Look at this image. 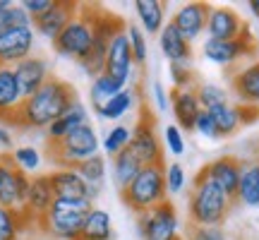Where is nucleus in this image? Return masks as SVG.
I'll return each instance as SVG.
<instances>
[{
  "instance_id": "nucleus-1",
  "label": "nucleus",
  "mask_w": 259,
  "mask_h": 240,
  "mask_svg": "<svg viewBox=\"0 0 259 240\" xmlns=\"http://www.w3.org/2000/svg\"><path fill=\"white\" fill-rule=\"evenodd\" d=\"M77 103L74 89L63 79L51 77L34 96L24 99L15 123L22 128H48Z\"/></svg>"
},
{
  "instance_id": "nucleus-2",
  "label": "nucleus",
  "mask_w": 259,
  "mask_h": 240,
  "mask_svg": "<svg viewBox=\"0 0 259 240\" xmlns=\"http://www.w3.org/2000/svg\"><path fill=\"white\" fill-rule=\"evenodd\" d=\"M231 204L233 197H228L219 185H213L209 178L199 173L190 194V204H187L190 221L192 226H221L231 212Z\"/></svg>"
},
{
  "instance_id": "nucleus-3",
  "label": "nucleus",
  "mask_w": 259,
  "mask_h": 240,
  "mask_svg": "<svg viewBox=\"0 0 259 240\" xmlns=\"http://www.w3.org/2000/svg\"><path fill=\"white\" fill-rule=\"evenodd\" d=\"M166 166H144L139 176L122 190V199L132 212L144 214L166 202Z\"/></svg>"
},
{
  "instance_id": "nucleus-4",
  "label": "nucleus",
  "mask_w": 259,
  "mask_h": 240,
  "mask_svg": "<svg viewBox=\"0 0 259 240\" xmlns=\"http://www.w3.org/2000/svg\"><path fill=\"white\" fill-rule=\"evenodd\" d=\"M94 204L89 199H60L58 197L51 212L41 219V228L58 240H79L87 214Z\"/></svg>"
},
{
  "instance_id": "nucleus-5",
  "label": "nucleus",
  "mask_w": 259,
  "mask_h": 240,
  "mask_svg": "<svg viewBox=\"0 0 259 240\" xmlns=\"http://www.w3.org/2000/svg\"><path fill=\"white\" fill-rule=\"evenodd\" d=\"M99 149H101V139L92 125H82L65 139L53 142V154H56L60 168H77L82 161L96 156Z\"/></svg>"
},
{
  "instance_id": "nucleus-6",
  "label": "nucleus",
  "mask_w": 259,
  "mask_h": 240,
  "mask_svg": "<svg viewBox=\"0 0 259 240\" xmlns=\"http://www.w3.org/2000/svg\"><path fill=\"white\" fill-rule=\"evenodd\" d=\"M92 24H94V44L92 51L87 53L82 63V70L89 77H99L106 72V58H108V46H111V38L120 31L118 27V19L106 15V12H94L92 15Z\"/></svg>"
},
{
  "instance_id": "nucleus-7",
  "label": "nucleus",
  "mask_w": 259,
  "mask_h": 240,
  "mask_svg": "<svg viewBox=\"0 0 259 240\" xmlns=\"http://www.w3.org/2000/svg\"><path fill=\"white\" fill-rule=\"evenodd\" d=\"M92 44H94L92 12L77 15V17L60 31V36L53 41V46H56V51L60 56L79 60V63H82L84 58H87V53L92 51Z\"/></svg>"
},
{
  "instance_id": "nucleus-8",
  "label": "nucleus",
  "mask_w": 259,
  "mask_h": 240,
  "mask_svg": "<svg viewBox=\"0 0 259 240\" xmlns=\"http://www.w3.org/2000/svg\"><path fill=\"white\" fill-rule=\"evenodd\" d=\"M137 228L142 240H178L180 219H178L176 207L166 199L163 204L139 214Z\"/></svg>"
},
{
  "instance_id": "nucleus-9",
  "label": "nucleus",
  "mask_w": 259,
  "mask_h": 240,
  "mask_svg": "<svg viewBox=\"0 0 259 240\" xmlns=\"http://www.w3.org/2000/svg\"><path fill=\"white\" fill-rule=\"evenodd\" d=\"M31 178L15 166L10 154L0 156V207H8L15 212H24Z\"/></svg>"
},
{
  "instance_id": "nucleus-10",
  "label": "nucleus",
  "mask_w": 259,
  "mask_h": 240,
  "mask_svg": "<svg viewBox=\"0 0 259 240\" xmlns=\"http://www.w3.org/2000/svg\"><path fill=\"white\" fill-rule=\"evenodd\" d=\"M130 151L135 154L142 166H158L163 164V147L156 137V130L151 125V120H139L132 128V137H130Z\"/></svg>"
},
{
  "instance_id": "nucleus-11",
  "label": "nucleus",
  "mask_w": 259,
  "mask_h": 240,
  "mask_svg": "<svg viewBox=\"0 0 259 240\" xmlns=\"http://www.w3.org/2000/svg\"><path fill=\"white\" fill-rule=\"evenodd\" d=\"M77 15H79V10H77L74 3L53 0V5H51L44 15L34 17V31L41 34L44 38H48V41H56V38L60 36V31H63Z\"/></svg>"
},
{
  "instance_id": "nucleus-12",
  "label": "nucleus",
  "mask_w": 259,
  "mask_h": 240,
  "mask_svg": "<svg viewBox=\"0 0 259 240\" xmlns=\"http://www.w3.org/2000/svg\"><path fill=\"white\" fill-rule=\"evenodd\" d=\"M247 24L240 19V15L231 8H211L209 22H206V38L213 41H235L247 36Z\"/></svg>"
},
{
  "instance_id": "nucleus-13",
  "label": "nucleus",
  "mask_w": 259,
  "mask_h": 240,
  "mask_svg": "<svg viewBox=\"0 0 259 240\" xmlns=\"http://www.w3.org/2000/svg\"><path fill=\"white\" fill-rule=\"evenodd\" d=\"M213 125L219 130V137H231L242 125H247L259 115L257 106H242V103H223L209 111Z\"/></svg>"
},
{
  "instance_id": "nucleus-14",
  "label": "nucleus",
  "mask_w": 259,
  "mask_h": 240,
  "mask_svg": "<svg viewBox=\"0 0 259 240\" xmlns=\"http://www.w3.org/2000/svg\"><path fill=\"white\" fill-rule=\"evenodd\" d=\"M132 51H130V41L125 29H120L115 36L111 38V46H108V58H106V74L113 77L115 82H120L122 87H127L130 77H132Z\"/></svg>"
},
{
  "instance_id": "nucleus-15",
  "label": "nucleus",
  "mask_w": 259,
  "mask_h": 240,
  "mask_svg": "<svg viewBox=\"0 0 259 240\" xmlns=\"http://www.w3.org/2000/svg\"><path fill=\"white\" fill-rule=\"evenodd\" d=\"M254 51V44L250 41V34L242 38H235V41H213V38H206L202 46V56L213 65H221V67H228V65L238 63L240 58L250 56Z\"/></svg>"
},
{
  "instance_id": "nucleus-16",
  "label": "nucleus",
  "mask_w": 259,
  "mask_h": 240,
  "mask_svg": "<svg viewBox=\"0 0 259 240\" xmlns=\"http://www.w3.org/2000/svg\"><path fill=\"white\" fill-rule=\"evenodd\" d=\"M34 29H10L0 36V67H15L34 51Z\"/></svg>"
},
{
  "instance_id": "nucleus-17",
  "label": "nucleus",
  "mask_w": 259,
  "mask_h": 240,
  "mask_svg": "<svg viewBox=\"0 0 259 240\" xmlns=\"http://www.w3.org/2000/svg\"><path fill=\"white\" fill-rule=\"evenodd\" d=\"M209 12H211V5H206V3H185V5H180L176 10V15H173L170 22L192 44L194 38H199L206 31Z\"/></svg>"
},
{
  "instance_id": "nucleus-18",
  "label": "nucleus",
  "mask_w": 259,
  "mask_h": 240,
  "mask_svg": "<svg viewBox=\"0 0 259 240\" xmlns=\"http://www.w3.org/2000/svg\"><path fill=\"white\" fill-rule=\"evenodd\" d=\"M240 161L233 156H221V158H213L211 164L199 171L204 178H209L213 185H219L223 192L235 199L238 194V185H240Z\"/></svg>"
},
{
  "instance_id": "nucleus-19",
  "label": "nucleus",
  "mask_w": 259,
  "mask_h": 240,
  "mask_svg": "<svg viewBox=\"0 0 259 240\" xmlns=\"http://www.w3.org/2000/svg\"><path fill=\"white\" fill-rule=\"evenodd\" d=\"M12 70H15V77H17V84H19V89H22V96H24V99L34 96V94L51 79V77H48V63L38 56H29L27 60H22V63L15 65Z\"/></svg>"
},
{
  "instance_id": "nucleus-20",
  "label": "nucleus",
  "mask_w": 259,
  "mask_h": 240,
  "mask_svg": "<svg viewBox=\"0 0 259 240\" xmlns=\"http://www.w3.org/2000/svg\"><path fill=\"white\" fill-rule=\"evenodd\" d=\"M56 190L51 183V176H34L29 180V192H27V204H24V212L22 214H31L34 219H44L51 207L56 202Z\"/></svg>"
},
{
  "instance_id": "nucleus-21",
  "label": "nucleus",
  "mask_w": 259,
  "mask_h": 240,
  "mask_svg": "<svg viewBox=\"0 0 259 240\" xmlns=\"http://www.w3.org/2000/svg\"><path fill=\"white\" fill-rule=\"evenodd\" d=\"M170 111L176 115V125L180 130H194V123H197V118H199V113L204 108L199 99H197V92L190 87V89H173Z\"/></svg>"
},
{
  "instance_id": "nucleus-22",
  "label": "nucleus",
  "mask_w": 259,
  "mask_h": 240,
  "mask_svg": "<svg viewBox=\"0 0 259 240\" xmlns=\"http://www.w3.org/2000/svg\"><path fill=\"white\" fill-rule=\"evenodd\" d=\"M158 46H161V53L170 65H187L190 58H192V46L180 31L176 29L173 22H168L166 27L161 29L158 34Z\"/></svg>"
},
{
  "instance_id": "nucleus-23",
  "label": "nucleus",
  "mask_w": 259,
  "mask_h": 240,
  "mask_svg": "<svg viewBox=\"0 0 259 240\" xmlns=\"http://www.w3.org/2000/svg\"><path fill=\"white\" fill-rule=\"evenodd\" d=\"M24 103L12 67H0V120H15Z\"/></svg>"
},
{
  "instance_id": "nucleus-24",
  "label": "nucleus",
  "mask_w": 259,
  "mask_h": 240,
  "mask_svg": "<svg viewBox=\"0 0 259 240\" xmlns=\"http://www.w3.org/2000/svg\"><path fill=\"white\" fill-rule=\"evenodd\" d=\"M51 183L60 199H89V185L77 173V168H58L51 173ZM92 202V199H89Z\"/></svg>"
},
{
  "instance_id": "nucleus-25",
  "label": "nucleus",
  "mask_w": 259,
  "mask_h": 240,
  "mask_svg": "<svg viewBox=\"0 0 259 240\" xmlns=\"http://www.w3.org/2000/svg\"><path fill=\"white\" fill-rule=\"evenodd\" d=\"M233 92L240 99L242 106L259 108V60L245 65L233 74Z\"/></svg>"
},
{
  "instance_id": "nucleus-26",
  "label": "nucleus",
  "mask_w": 259,
  "mask_h": 240,
  "mask_svg": "<svg viewBox=\"0 0 259 240\" xmlns=\"http://www.w3.org/2000/svg\"><path fill=\"white\" fill-rule=\"evenodd\" d=\"M82 125H89V111H87L84 103L77 101L72 108H70L67 113H63L53 125H48L46 132L53 142H60V139H65L67 135H72L74 130H79Z\"/></svg>"
},
{
  "instance_id": "nucleus-27",
  "label": "nucleus",
  "mask_w": 259,
  "mask_h": 240,
  "mask_svg": "<svg viewBox=\"0 0 259 240\" xmlns=\"http://www.w3.org/2000/svg\"><path fill=\"white\" fill-rule=\"evenodd\" d=\"M135 12H137L139 27L144 34H161L166 27V10L161 0H135Z\"/></svg>"
},
{
  "instance_id": "nucleus-28",
  "label": "nucleus",
  "mask_w": 259,
  "mask_h": 240,
  "mask_svg": "<svg viewBox=\"0 0 259 240\" xmlns=\"http://www.w3.org/2000/svg\"><path fill=\"white\" fill-rule=\"evenodd\" d=\"M235 199L245 207H259V158L240 166V185Z\"/></svg>"
},
{
  "instance_id": "nucleus-29",
  "label": "nucleus",
  "mask_w": 259,
  "mask_h": 240,
  "mask_svg": "<svg viewBox=\"0 0 259 240\" xmlns=\"http://www.w3.org/2000/svg\"><path fill=\"white\" fill-rule=\"evenodd\" d=\"M113 238V221L111 214L101 207H92V212L87 214L82 226L79 240H111Z\"/></svg>"
},
{
  "instance_id": "nucleus-30",
  "label": "nucleus",
  "mask_w": 259,
  "mask_h": 240,
  "mask_svg": "<svg viewBox=\"0 0 259 240\" xmlns=\"http://www.w3.org/2000/svg\"><path fill=\"white\" fill-rule=\"evenodd\" d=\"M135 101H137V94L135 89H122L120 94H115L111 101H106L103 106L94 108L96 115L101 120H120L122 115H127L132 108H135Z\"/></svg>"
},
{
  "instance_id": "nucleus-31",
  "label": "nucleus",
  "mask_w": 259,
  "mask_h": 240,
  "mask_svg": "<svg viewBox=\"0 0 259 240\" xmlns=\"http://www.w3.org/2000/svg\"><path fill=\"white\" fill-rule=\"evenodd\" d=\"M142 168L144 166L135 158V154H132L130 149L120 151L118 156H113V180H115V185L120 187V192L139 176V171H142Z\"/></svg>"
},
{
  "instance_id": "nucleus-32",
  "label": "nucleus",
  "mask_w": 259,
  "mask_h": 240,
  "mask_svg": "<svg viewBox=\"0 0 259 240\" xmlns=\"http://www.w3.org/2000/svg\"><path fill=\"white\" fill-rule=\"evenodd\" d=\"M122 89H127V87H122L120 82H115L113 77L103 72L99 77H94L92 79V87H89V96H92V106L94 108H99L103 106L106 101H111L115 94H120Z\"/></svg>"
},
{
  "instance_id": "nucleus-33",
  "label": "nucleus",
  "mask_w": 259,
  "mask_h": 240,
  "mask_svg": "<svg viewBox=\"0 0 259 240\" xmlns=\"http://www.w3.org/2000/svg\"><path fill=\"white\" fill-rule=\"evenodd\" d=\"M194 92H197V99H199V103H202L204 111H211V108H216V106L231 103L228 89H226V87H221V84L204 82V84H199Z\"/></svg>"
},
{
  "instance_id": "nucleus-34",
  "label": "nucleus",
  "mask_w": 259,
  "mask_h": 240,
  "mask_svg": "<svg viewBox=\"0 0 259 240\" xmlns=\"http://www.w3.org/2000/svg\"><path fill=\"white\" fill-rule=\"evenodd\" d=\"M106 156H101V154H96V156L87 158V161H82L79 166H77V173L84 178V183L92 185V187H99L101 190L103 180H106Z\"/></svg>"
},
{
  "instance_id": "nucleus-35",
  "label": "nucleus",
  "mask_w": 259,
  "mask_h": 240,
  "mask_svg": "<svg viewBox=\"0 0 259 240\" xmlns=\"http://www.w3.org/2000/svg\"><path fill=\"white\" fill-rule=\"evenodd\" d=\"M130 137H132V130H127L125 125H115V128H111L106 132L101 147H103V151L113 158L130 147Z\"/></svg>"
},
{
  "instance_id": "nucleus-36",
  "label": "nucleus",
  "mask_w": 259,
  "mask_h": 240,
  "mask_svg": "<svg viewBox=\"0 0 259 240\" xmlns=\"http://www.w3.org/2000/svg\"><path fill=\"white\" fill-rule=\"evenodd\" d=\"M125 34H127L130 51H132V60H135V65H144L147 63V56H149L147 34L142 31V27H135V24H130V27L125 29Z\"/></svg>"
},
{
  "instance_id": "nucleus-37",
  "label": "nucleus",
  "mask_w": 259,
  "mask_h": 240,
  "mask_svg": "<svg viewBox=\"0 0 259 240\" xmlns=\"http://www.w3.org/2000/svg\"><path fill=\"white\" fill-rule=\"evenodd\" d=\"M22 212L0 207V240H17L19 226H22Z\"/></svg>"
},
{
  "instance_id": "nucleus-38",
  "label": "nucleus",
  "mask_w": 259,
  "mask_h": 240,
  "mask_svg": "<svg viewBox=\"0 0 259 240\" xmlns=\"http://www.w3.org/2000/svg\"><path fill=\"white\" fill-rule=\"evenodd\" d=\"M10 156L15 161V166H17L19 171H24L27 176L41 168V154H38L34 147H17Z\"/></svg>"
},
{
  "instance_id": "nucleus-39",
  "label": "nucleus",
  "mask_w": 259,
  "mask_h": 240,
  "mask_svg": "<svg viewBox=\"0 0 259 240\" xmlns=\"http://www.w3.org/2000/svg\"><path fill=\"white\" fill-rule=\"evenodd\" d=\"M185 185H187L185 168L180 166L178 161L168 164L166 166V192L168 194H180L183 190H185Z\"/></svg>"
},
{
  "instance_id": "nucleus-40",
  "label": "nucleus",
  "mask_w": 259,
  "mask_h": 240,
  "mask_svg": "<svg viewBox=\"0 0 259 240\" xmlns=\"http://www.w3.org/2000/svg\"><path fill=\"white\" fill-rule=\"evenodd\" d=\"M163 144H166V149L173 156H183L185 154V135H183V130L178 128L176 123L166 125V130H163Z\"/></svg>"
},
{
  "instance_id": "nucleus-41",
  "label": "nucleus",
  "mask_w": 259,
  "mask_h": 240,
  "mask_svg": "<svg viewBox=\"0 0 259 240\" xmlns=\"http://www.w3.org/2000/svg\"><path fill=\"white\" fill-rule=\"evenodd\" d=\"M190 240H228L221 226H192Z\"/></svg>"
},
{
  "instance_id": "nucleus-42",
  "label": "nucleus",
  "mask_w": 259,
  "mask_h": 240,
  "mask_svg": "<svg viewBox=\"0 0 259 240\" xmlns=\"http://www.w3.org/2000/svg\"><path fill=\"white\" fill-rule=\"evenodd\" d=\"M194 132L202 135L204 139H221L219 137V130H216V125H213L211 115H209V111L199 113V118H197V123H194Z\"/></svg>"
},
{
  "instance_id": "nucleus-43",
  "label": "nucleus",
  "mask_w": 259,
  "mask_h": 240,
  "mask_svg": "<svg viewBox=\"0 0 259 240\" xmlns=\"http://www.w3.org/2000/svg\"><path fill=\"white\" fill-rule=\"evenodd\" d=\"M170 79L176 84V89H190L192 84V70L190 65H170Z\"/></svg>"
},
{
  "instance_id": "nucleus-44",
  "label": "nucleus",
  "mask_w": 259,
  "mask_h": 240,
  "mask_svg": "<svg viewBox=\"0 0 259 240\" xmlns=\"http://www.w3.org/2000/svg\"><path fill=\"white\" fill-rule=\"evenodd\" d=\"M51 5H53V0H22V3H19V8L24 10L31 19L38 17V15H44Z\"/></svg>"
},
{
  "instance_id": "nucleus-45",
  "label": "nucleus",
  "mask_w": 259,
  "mask_h": 240,
  "mask_svg": "<svg viewBox=\"0 0 259 240\" xmlns=\"http://www.w3.org/2000/svg\"><path fill=\"white\" fill-rule=\"evenodd\" d=\"M151 99H154L158 111H168V108H170V94L166 92V87L161 82L151 84Z\"/></svg>"
},
{
  "instance_id": "nucleus-46",
  "label": "nucleus",
  "mask_w": 259,
  "mask_h": 240,
  "mask_svg": "<svg viewBox=\"0 0 259 240\" xmlns=\"http://www.w3.org/2000/svg\"><path fill=\"white\" fill-rule=\"evenodd\" d=\"M10 147H12V135H10V130L0 125V149H10Z\"/></svg>"
},
{
  "instance_id": "nucleus-47",
  "label": "nucleus",
  "mask_w": 259,
  "mask_h": 240,
  "mask_svg": "<svg viewBox=\"0 0 259 240\" xmlns=\"http://www.w3.org/2000/svg\"><path fill=\"white\" fill-rule=\"evenodd\" d=\"M247 8H250V12L259 19V0H250V3H247Z\"/></svg>"
},
{
  "instance_id": "nucleus-48",
  "label": "nucleus",
  "mask_w": 259,
  "mask_h": 240,
  "mask_svg": "<svg viewBox=\"0 0 259 240\" xmlns=\"http://www.w3.org/2000/svg\"><path fill=\"white\" fill-rule=\"evenodd\" d=\"M15 3H10V0H0V10H8V8H12Z\"/></svg>"
},
{
  "instance_id": "nucleus-49",
  "label": "nucleus",
  "mask_w": 259,
  "mask_h": 240,
  "mask_svg": "<svg viewBox=\"0 0 259 240\" xmlns=\"http://www.w3.org/2000/svg\"><path fill=\"white\" fill-rule=\"evenodd\" d=\"M178 240H180V238H178Z\"/></svg>"
}]
</instances>
